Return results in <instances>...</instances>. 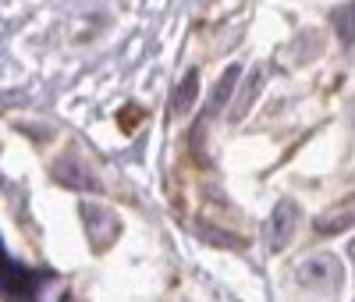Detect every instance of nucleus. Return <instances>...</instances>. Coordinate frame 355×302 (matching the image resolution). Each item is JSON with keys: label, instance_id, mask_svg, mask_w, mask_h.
Returning a JSON list of instances; mask_svg holds the SVG:
<instances>
[{"label": "nucleus", "instance_id": "nucleus-1", "mask_svg": "<svg viewBox=\"0 0 355 302\" xmlns=\"http://www.w3.org/2000/svg\"><path fill=\"white\" fill-rule=\"evenodd\" d=\"M43 281H46V274L15 263L4 249V242H0V295L11 299V302H36Z\"/></svg>", "mask_w": 355, "mask_h": 302}]
</instances>
